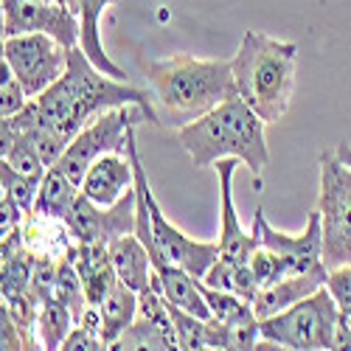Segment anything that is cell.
I'll return each mask as SVG.
<instances>
[{"label":"cell","mask_w":351,"mask_h":351,"mask_svg":"<svg viewBox=\"0 0 351 351\" xmlns=\"http://www.w3.org/2000/svg\"><path fill=\"white\" fill-rule=\"evenodd\" d=\"M28 101H32L40 119L68 143L87 121H93L96 115H101L112 107H127V104H132L143 112V121L160 127V115H158L155 104L149 101V93L138 90V87H132L121 79L101 73L87 60V53L79 45H73L68 51L65 73L56 79L48 90H43L40 96L28 99Z\"/></svg>","instance_id":"6da1fadb"},{"label":"cell","mask_w":351,"mask_h":351,"mask_svg":"<svg viewBox=\"0 0 351 351\" xmlns=\"http://www.w3.org/2000/svg\"><path fill=\"white\" fill-rule=\"evenodd\" d=\"M178 143L197 169H208L222 158H237L250 169L261 191V171L270 163L265 121L239 96H230L206 115L178 127Z\"/></svg>","instance_id":"7a4b0ae2"},{"label":"cell","mask_w":351,"mask_h":351,"mask_svg":"<svg viewBox=\"0 0 351 351\" xmlns=\"http://www.w3.org/2000/svg\"><path fill=\"white\" fill-rule=\"evenodd\" d=\"M155 104L166 112L171 127H183L206 115L225 99L237 96V82L228 60H197L191 53H174L143 68Z\"/></svg>","instance_id":"3957f363"},{"label":"cell","mask_w":351,"mask_h":351,"mask_svg":"<svg viewBox=\"0 0 351 351\" xmlns=\"http://www.w3.org/2000/svg\"><path fill=\"white\" fill-rule=\"evenodd\" d=\"M298 45L273 40L261 32H245L237 56L230 60L237 96L265 124H278L289 112L295 93Z\"/></svg>","instance_id":"277c9868"},{"label":"cell","mask_w":351,"mask_h":351,"mask_svg":"<svg viewBox=\"0 0 351 351\" xmlns=\"http://www.w3.org/2000/svg\"><path fill=\"white\" fill-rule=\"evenodd\" d=\"M127 158H130L132 174H135V191L143 197L146 208H149L152 233H149V239L143 242V247L149 250L152 270H158L163 265H178L186 273H191L194 278H202L208 273V267L217 261L219 245L217 242H197L166 219L163 208L158 206V199L152 194L149 178H146V171H143V163H141V155H138V143H135V127H130V132H127Z\"/></svg>","instance_id":"5b68a950"},{"label":"cell","mask_w":351,"mask_h":351,"mask_svg":"<svg viewBox=\"0 0 351 351\" xmlns=\"http://www.w3.org/2000/svg\"><path fill=\"white\" fill-rule=\"evenodd\" d=\"M337 304L326 287H317L312 295L301 298L289 309L258 320L265 348H292V351H329L337 324Z\"/></svg>","instance_id":"8992f818"},{"label":"cell","mask_w":351,"mask_h":351,"mask_svg":"<svg viewBox=\"0 0 351 351\" xmlns=\"http://www.w3.org/2000/svg\"><path fill=\"white\" fill-rule=\"evenodd\" d=\"M320 194L317 214L324 233L326 270L351 265V169L335 155L320 152Z\"/></svg>","instance_id":"52a82bcc"},{"label":"cell","mask_w":351,"mask_h":351,"mask_svg":"<svg viewBox=\"0 0 351 351\" xmlns=\"http://www.w3.org/2000/svg\"><path fill=\"white\" fill-rule=\"evenodd\" d=\"M141 119H143V112L132 104L112 107V110L96 115L93 121H87L73 135V141L68 143L62 158L56 160V169H60L65 178H71L76 186H82L84 171L93 166V160H99L107 152H124L127 149V132Z\"/></svg>","instance_id":"ba28073f"},{"label":"cell","mask_w":351,"mask_h":351,"mask_svg":"<svg viewBox=\"0 0 351 351\" xmlns=\"http://www.w3.org/2000/svg\"><path fill=\"white\" fill-rule=\"evenodd\" d=\"M9 65L23 84L28 99L40 96L43 90L60 79L68 68V51L62 43H56L51 34L34 32V34H17L3 40Z\"/></svg>","instance_id":"9c48e42d"},{"label":"cell","mask_w":351,"mask_h":351,"mask_svg":"<svg viewBox=\"0 0 351 351\" xmlns=\"http://www.w3.org/2000/svg\"><path fill=\"white\" fill-rule=\"evenodd\" d=\"M71 242L79 245H110L112 239L135 230V186L112 206H96L82 191L71 214L62 219Z\"/></svg>","instance_id":"30bf717a"},{"label":"cell","mask_w":351,"mask_h":351,"mask_svg":"<svg viewBox=\"0 0 351 351\" xmlns=\"http://www.w3.org/2000/svg\"><path fill=\"white\" fill-rule=\"evenodd\" d=\"M6 20V37L17 34H51L65 48L79 45V14L56 0H0Z\"/></svg>","instance_id":"8fae6325"},{"label":"cell","mask_w":351,"mask_h":351,"mask_svg":"<svg viewBox=\"0 0 351 351\" xmlns=\"http://www.w3.org/2000/svg\"><path fill=\"white\" fill-rule=\"evenodd\" d=\"M110 348H152V351H169L178 348V335H174L169 301L152 281L146 289L138 292V312L135 320L115 337Z\"/></svg>","instance_id":"7c38bea8"},{"label":"cell","mask_w":351,"mask_h":351,"mask_svg":"<svg viewBox=\"0 0 351 351\" xmlns=\"http://www.w3.org/2000/svg\"><path fill=\"white\" fill-rule=\"evenodd\" d=\"M253 225L258 228L261 247H267V250L289 258V265L295 267V273H326V265H324V233H320V214L317 211H309L306 228L301 233L276 230L265 219V214H261V206L256 208Z\"/></svg>","instance_id":"4fadbf2b"},{"label":"cell","mask_w":351,"mask_h":351,"mask_svg":"<svg viewBox=\"0 0 351 351\" xmlns=\"http://www.w3.org/2000/svg\"><path fill=\"white\" fill-rule=\"evenodd\" d=\"M217 169V180H219V208H222V230H219V256L222 261L230 265H247L250 256L256 253L258 242V228L245 230L239 222V211L233 206V174L239 169L237 158H222L214 163Z\"/></svg>","instance_id":"5bb4252c"},{"label":"cell","mask_w":351,"mask_h":351,"mask_svg":"<svg viewBox=\"0 0 351 351\" xmlns=\"http://www.w3.org/2000/svg\"><path fill=\"white\" fill-rule=\"evenodd\" d=\"M132 186H135V174L130 158H121V152H107L84 171L79 191L87 199H93L96 206H112Z\"/></svg>","instance_id":"9a60e30c"},{"label":"cell","mask_w":351,"mask_h":351,"mask_svg":"<svg viewBox=\"0 0 351 351\" xmlns=\"http://www.w3.org/2000/svg\"><path fill=\"white\" fill-rule=\"evenodd\" d=\"M326 276H329V270L326 273H292V276H284V278H278V281H273L267 287H261L250 298L256 317L265 320V317H273V315L289 309L301 298L312 295L317 287H324Z\"/></svg>","instance_id":"2e32d148"},{"label":"cell","mask_w":351,"mask_h":351,"mask_svg":"<svg viewBox=\"0 0 351 351\" xmlns=\"http://www.w3.org/2000/svg\"><path fill=\"white\" fill-rule=\"evenodd\" d=\"M68 258L79 273L87 304L99 306L101 298L107 295V289L119 281V276H115V270H112L107 245H79V242H73L71 250H68Z\"/></svg>","instance_id":"e0dca14e"},{"label":"cell","mask_w":351,"mask_h":351,"mask_svg":"<svg viewBox=\"0 0 351 351\" xmlns=\"http://www.w3.org/2000/svg\"><path fill=\"white\" fill-rule=\"evenodd\" d=\"M112 3H119V0H79V3H76V14H79V48L87 53V60H90L101 73L127 82V71H121L107 56L104 43H101V32H99V20H101L104 9H110Z\"/></svg>","instance_id":"ac0fdd59"},{"label":"cell","mask_w":351,"mask_h":351,"mask_svg":"<svg viewBox=\"0 0 351 351\" xmlns=\"http://www.w3.org/2000/svg\"><path fill=\"white\" fill-rule=\"evenodd\" d=\"M107 253H110V261H112V270L119 276V281H124L127 287H132L135 292L146 289L152 284V258H149V250L143 247V242L138 239V233H124V237L112 239L107 245Z\"/></svg>","instance_id":"d6986e66"},{"label":"cell","mask_w":351,"mask_h":351,"mask_svg":"<svg viewBox=\"0 0 351 351\" xmlns=\"http://www.w3.org/2000/svg\"><path fill=\"white\" fill-rule=\"evenodd\" d=\"M76 197H79V186L71 178H65V174L56 166H48L45 174H43V180H40V191H37V199H34V208H32V214H28V217L62 222L71 214Z\"/></svg>","instance_id":"ffe728a7"},{"label":"cell","mask_w":351,"mask_h":351,"mask_svg":"<svg viewBox=\"0 0 351 351\" xmlns=\"http://www.w3.org/2000/svg\"><path fill=\"white\" fill-rule=\"evenodd\" d=\"M138 312V292L132 287H127L124 281H115L107 295L99 304V315H101V340L110 348L132 320Z\"/></svg>","instance_id":"44dd1931"},{"label":"cell","mask_w":351,"mask_h":351,"mask_svg":"<svg viewBox=\"0 0 351 351\" xmlns=\"http://www.w3.org/2000/svg\"><path fill=\"white\" fill-rule=\"evenodd\" d=\"M171 324H174V335H178V348L186 351H202V348H225L222 346V326L217 320H202L180 306H171Z\"/></svg>","instance_id":"7402d4cb"},{"label":"cell","mask_w":351,"mask_h":351,"mask_svg":"<svg viewBox=\"0 0 351 351\" xmlns=\"http://www.w3.org/2000/svg\"><path fill=\"white\" fill-rule=\"evenodd\" d=\"M73 312L60 304V301H43L40 304V315H37V343L40 348H48V351H56V348H62L68 332L73 329Z\"/></svg>","instance_id":"603a6c76"},{"label":"cell","mask_w":351,"mask_h":351,"mask_svg":"<svg viewBox=\"0 0 351 351\" xmlns=\"http://www.w3.org/2000/svg\"><path fill=\"white\" fill-rule=\"evenodd\" d=\"M202 281H206L208 287H214V289L233 292V295L247 298V301L256 295V289H258V284L250 273V265H230V261H222V258H217L208 267V273L202 276Z\"/></svg>","instance_id":"cb8c5ba5"},{"label":"cell","mask_w":351,"mask_h":351,"mask_svg":"<svg viewBox=\"0 0 351 351\" xmlns=\"http://www.w3.org/2000/svg\"><path fill=\"white\" fill-rule=\"evenodd\" d=\"M0 183H3L6 197L17 202V206L25 211V217L32 214L37 191H40V180L37 178H28V174H23L14 166H9L6 158H0Z\"/></svg>","instance_id":"d4e9b609"},{"label":"cell","mask_w":351,"mask_h":351,"mask_svg":"<svg viewBox=\"0 0 351 351\" xmlns=\"http://www.w3.org/2000/svg\"><path fill=\"white\" fill-rule=\"evenodd\" d=\"M250 273H253V278H256V284H258V289L261 287H267V284H273V281H278V278H284V276H292L295 273V267L289 265V258H284V256H278V253H273V250H267V247H256V253L250 256ZM256 289V292H258Z\"/></svg>","instance_id":"484cf974"},{"label":"cell","mask_w":351,"mask_h":351,"mask_svg":"<svg viewBox=\"0 0 351 351\" xmlns=\"http://www.w3.org/2000/svg\"><path fill=\"white\" fill-rule=\"evenodd\" d=\"M25 104H28V96L9 65L3 43H0V115H17Z\"/></svg>","instance_id":"4316f807"},{"label":"cell","mask_w":351,"mask_h":351,"mask_svg":"<svg viewBox=\"0 0 351 351\" xmlns=\"http://www.w3.org/2000/svg\"><path fill=\"white\" fill-rule=\"evenodd\" d=\"M6 160H9V166H14L17 171H23V174H28V178H37V180H43V174H45V163H43V158H40V152H37V146L28 141L23 132H17V141H14V146H12V152L6 155Z\"/></svg>","instance_id":"83f0119b"},{"label":"cell","mask_w":351,"mask_h":351,"mask_svg":"<svg viewBox=\"0 0 351 351\" xmlns=\"http://www.w3.org/2000/svg\"><path fill=\"white\" fill-rule=\"evenodd\" d=\"M324 287L329 289V295L335 298L337 309L351 317V265H343V267L329 270Z\"/></svg>","instance_id":"f1b7e54d"},{"label":"cell","mask_w":351,"mask_h":351,"mask_svg":"<svg viewBox=\"0 0 351 351\" xmlns=\"http://www.w3.org/2000/svg\"><path fill=\"white\" fill-rule=\"evenodd\" d=\"M99 348H107L104 340L79 324H73V329L68 332V337L62 343V351H99Z\"/></svg>","instance_id":"f546056e"},{"label":"cell","mask_w":351,"mask_h":351,"mask_svg":"<svg viewBox=\"0 0 351 351\" xmlns=\"http://www.w3.org/2000/svg\"><path fill=\"white\" fill-rule=\"evenodd\" d=\"M23 222H25V211L17 206V202L9 199V197L0 199V242H3L9 233H12L17 225H23Z\"/></svg>","instance_id":"4dcf8cb0"},{"label":"cell","mask_w":351,"mask_h":351,"mask_svg":"<svg viewBox=\"0 0 351 351\" xmlns=\"http://www.w3.org/2000/svg\"><path fill=\"white\" fill-rule=\"evenodd\" d=\"M332 348L343 351L351 348V317L348 315H337V324H335V335H332Z\"/></svg>","instance_id":"1f68e13d"},{"label":"cell","mask_w":351,"mask_h":351,"mask_svg":"<svg viewBox=\"0 0 351 351\" xmlns=\"http://www.w3.org/2000/svg\"><path fill=\"white\" fill-rule=\"evenodd\" d=\"M14 141H17V127L12 121V115H0V158H6L12 152Z\"/></svg>","instance_id":"d6a6232c"},{"label":"cell","mask_w":351,"mask_h":351,"mask_svg":"<svg viewBox=\"0 0 351 351\" xmlns=\"http://www.w3.org/2000/svg\"><path fill=\"white\" fill-rule=\"evenodd\" d=\"M335 155L351 169V143H337V149H335Z\"/></svg>","instance_id":"836d02e7"},{"label":"cell","mask_w":351,"mask_h":351,"mask_svg":"<svg viewBox=\"0 0 351 351\" xmlns=\"http://www.w3.org/2000/svg\"><path fill=\"white\" fill-rule=\"evenodd\" d=\"M6 40V20H3V6H0V43Z\"/></svg>","instance_id":"e575fe53"},{"label":"cell","mask_w":351,"mask_h":351,"mask_svg":"<svg viewBox=\"0 0 351 351\" xmlns=\"http://www.w3.org/2000/svg\"><path fill=\"white\" fill-rule=\"evenodd\" d=\"M6 197V191H3V183H0V199H3Z\"/></svg>","instance_id":"d590c367"}]
</instances>
